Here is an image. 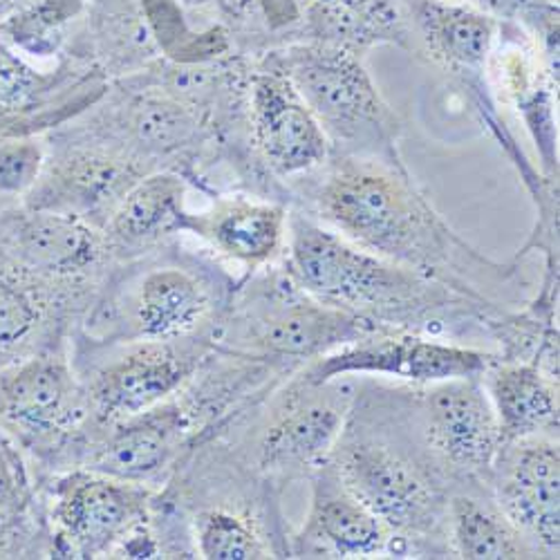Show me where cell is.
I'll list each match as a JSON object with an SVG mask.
<instances>
[{"label":"cell","mask_w":560,"mask_h":560,"mask_svg":"<svg viewBox=\"0 0 560 560\" xmlns=\"http://www.w3.org/2000/svg\"><path fill=\"white\" fill-rule=\"evenodd\" d=\"M0 415L27 433H63L88 415L85 393L63 357L27 359L0 377Z\"/></svg>","instance_id":"obj_17"},{"label":"cell","mask_w":560,"mask_h":560,"mask_svg":"<svg viewBox=\"0 0 560 560\" xmlns=\"http://www.w3.org/2000/svg\"><path fill=\"white\" fill-rule=\"evenodd\" d=\"M194 540L200 558L260 560L290 558L285 545L269 538L258 518L229 506H207L194 516Z\"/></svg>","instance_id":"obj_25"},{"label":"cell","mask_w":560,"mask_h":560,"mask_svg":"<svg viewBox=\"0 0 560 560\" xmlns=\"http://www.w3.org/2000/svg\"><path fill=\"white\" fill-rule=\"evenodd\" d=\"M495 357L498 352L487 348L386 328L325 354L303 365L299 372L316 384L339 377H382L410 386H427L459 377H480Z\"/></svg>","instance_id":"obj_8"},{"label":"cell","mask_w":560,"mask_h":560,"mask_svg":"<svg viewBox=\"0 0 560 560\" xmlns=\"http://www.w3.org/2000/svg\"><path fill=\"white\" fill-rule=\"evenodd\" d=\"M307 3H310V0H296V5H299V10H303V8L307 5Z\"/></svg>","instance_id":"obj_35"},{"label":"cell","mask_w":560,"mask_h":560,"mask_svg":"<svg viewBox=\"0 0 560 560\" xmlns=\"http://www.w3.org/2000/svg\"><path fill=\"white\" fill-rule=\"evenodd\" d=\"M36 5V0H0V25L25 14Z\"/></svg>","instance_id":"obj_33"},{"label":"cell","mask_w":560,"mask_h":560,"mask_svg":"<svg viewBox=\"0 0 560 560\" xmlns=\"http://www.w3.org/2000/svg\"><path fill=\"white\" fill-rule=\"evenodd\" d=\"M186 186L177 173L139 177L106 222V241L119 247H142L186 229Z\"/></svg>","instance_id":"obj_22"},{"label":"cell","mask_w":560,"mask_h":560,"mask_svg":"<svg viewBox=\"0 0 560 560\" xmlns=\"http://www.w3.org/2000/svg\"><path fill=\"white\" fill-rule=\"evenodd\" d=\"M504 444L558 438V375L534 361L495 357L480 375Z\"/></svg>","instance_id":"obj_20"},{"label":"cell","mask_w":560,"mask_h":560,"mask_svg":"<svg viewBox=\"0 0 560 560\" xmlns=\"http://www.w3.org/2000/svg\"><path fill=\"white\" fill-rule=\"evenodd\" d=\"M305 40L365 57L393 43L410 52L406 0H310L301 10Z\"/></svg>","instance_id":"obj_21"},{"label":"cell","mask_w":560,"mask_h":560,"mask_svg":"<svg viewBox=\"0 0 560 560\" xmlns=\"http://www.w3.org/2000/svg\"><path fill=\"white\" fill-rule=\"evenodd\" d=\"M126 341V348L106 361L85 388V408L102 429L147 412L191 384L205 359L207 343Z\"/></svg>","instance_id":"obj_10"},{"label":"cell","mask_w":560,"mask_h":560,"mask_svg":"<svg viewBox=\"0 0 560 560\" xmlns=\"http://www.w3.org/2000/svg\"><path fill=\"white\" fill-rule=\"evenodd\" d=\"M213 310V292L191 269L153 267L135 280L126 299L130 341H177L194 337Z\"/></svg>","instance_id":"obj_16"},{"label":"cell","mask_w":560,"mask_h":560,"mask_svg":"<svg viewBox=\"0 0 560 560\" xmlns=\"http://www.w3.org/2000/svg\"><path fill=\"white\" fill-rule=\"evenodd\" d=\"M271 55L328 137L332 155L401 160L404 124L363 57L314 40L290 43Z\"/></svg>","instance_id":"obj_4"},{"label":"cell","mask_w":560,"mask_h":560,"mask_svg":"<svg viewBox=\"0 0 560 560\" xmlns=\"http://www.w3.org/2000/svg\"><path fill=\"white\" fill-rule=\"evenodd\" d=\"M43 90V77L19 55L0 50V108L30 106Z\"/></svg>","instance_id":"obj_30"},{"label":"cell","mask_w":560,"mask_h":560,"mask_svg":"<svg viewBox=\"0 0 560 560\" xmlns=\"http://www.w3.org/2000/svg\"><path fill=\"white\" fill-rule=\"evenodd\" d=\"M328 459L390 529L395 558H453V489L415 427L410 384L384 388L359 377L346 429Z\"/></svg>","instance_id":"obj_3"},{"label":"cell","mask_w":560,"mask_h":560,"mask_svg":"<svg viewBox=\"0 0 560 560\" xmlns=\"http://www.w3.org/2000/svg\"><path fill=\"white\" fill-rule=\"evenodd\" d=\"M491 498L538 558L560 553V448L558 438L506 442L495 459Z\"/></svg>","instance_id":"obj_12"},{"label":"cell","mask_w":560,"mask_h":560,"mask_svg":"<svg viewBox=\"0 0 560 560\" xmlns=\"http://www.w3.org/2000/svg\"><path fill=\"white\" fill-rule=\"evenodd\" d=\"M453 558L516 560L538 558L527 538L498 509L489 491H455L448 498Z\"/></svg>","instance_id":"obj_23"},{"label":"cell","mask_w":560,"mask_h":560,"mask_svg":"<svg viewBox=\"0 0 560 560\" xmlns=\"http://www.w3.org/2000/svg\"><path fill=\"white\" fill-rule=\"evenodd\" d=\"M256 273L241 296L238 312V343L247 357L296 372L325 354L386 330V325L320 303L301 290L280 262Z\"/></svg>","instance_id":"obj_5"},{"label":"cell","mask_w":560,"mask_h":560,"mask_svg":"<svg viewBox=\"0 0 560 560\" xmlns=\"http://www.w3.org/2000/svg\"><path fill=\"white\" fill-rule=\"evenodd\" d=\"M247 113L254 147L283 179H301L332 158L328 137L269 52L249 74Z\"/></svg>","instance_id":"obj_11"},{"label":"cell","mask_w":560,"mask_h":560,"mask_svg":"<svg viewBox=\"0 0 560 560\" xmlns=\"http://www.w3.org/2000/svg\"><path fill=\"white\" fill-rule=\"evenodd\" d=\"M459 3H469V5H476V8H482V10L491 12L498 5V0H459Z\"/></svg>","instance_id":"obj_34"},{"label":"cell","mask_w":560,"mask_h":560,"mask_svg":"<svg viewBox=\"0 0 560 560\" xmlns=\"http://www.w3.org/2000/svg\"><path fill=\"white\" fill-rule=\"evenodd\" d=\"M280 265L301 290L325 305L386 328L455 343L482 348L480 341H493L495 323L511 312L365 252L296 209H290Z\"/></svg>","instance_id":"obj_2"},{"label":"cell","mask_w":560,"mask_h":560,"mask_svg":"<svg viewBox=\"0 0 560 560\" xmlns=\"http://www.w3.org/2000/svg\"><path fill=\"white\" fill-rule=\"evenodd\" d=\"M307 482L310 509L288 536L290 558H395L390 529L346 487L330 459Z\"/></svg>","instance_id":"obj_13"},{"label":"cell","mask_w":560,"mask_h":560,"mask_svg":"<svg viewBox=\"0 0 560 560\" xmlns=\"http://www.w3.org/2000/svg\"><path fill=\"white\" fill-rule=\"evenodd\" d=\"M191 412L177 393L147 412L104 429L83 469L147 487L162 480L194 431Z\"/></svg>","instance_id":"obj_14"},{"label":"cell","mask_w":560,"mask_h":560,"mask_svg":"<svg viewBox=\"0 0 560 560\" xmlns=\"http://www.w3.org/2000/svg\"><path fill=\"white\" fill-rule=\"evenodd\" d=\"M137 179L139 175L130 162L115 153H79L68 158L59 168V198L43 209L72 213L85 222H90V213L97 211H108L110 218L119 200Z\"/></svg>","instance_id":"obj_24"},{"label":"cell","mask_w":560,"mask_h":560,"mask_svg":"<svg viewBox=\"0 0 560 560\" xmlns=\"http://www.w3.org/2000/svg\"><path fill=\"white\" fill-rule=\"evenodd\" d=\"M45 151L32 137L0 139V194L21 196L38 182Z\"/></svg>","instance_id":"obj_29"},{"label":"cell","mask_w":560,"mask_h":560,"mask_svg":"<svg viewBox=\"0 0 560 560\" xmlns=\"http://www.w3.org/2000/svg\"><path fill=\"white\" fill-rule=\"evenodd\" d=\"M359 377L310 382L296 370L260 399L252 462L262 482L283 491L307 480L337 446Z\"/></svg>","instance_id":"obj_6"},{"label":"cell","mask_w":560,"mask_h":560,"mask_svg":"<svg viewBox=\"0 0 560 560\" xmlns=\"http://www.w3.org/2000/svg\"><path fill=\"white\" fill-rule=\"evenodd\" d=\"M16 474L8 455L0 448V504H8L16 498Z\"/></svg>","instance_id":"obj_32"},{"label":"cell","mask_w":560,"mask_h":560,"mask_svg":"<svg viewBox=\"0 0 560 560\" xmlns=\"http://www.w3.org/2000/svg\"><path fill=\"white\" fill-rule=\"evenodd\" d=\"M151 489L100 471L79 469L55 487L52 523L70 558L117 556L147 529Z\"/></svg>","instance_id":"obj_9"},{"label":"cell","mask_w":560,"mask_h":560,"mask_svg":"<svg viewBox=\"0 0 560 560\" xmlns=\"http://www.w3.org/2000/svg\"><path fill=\"white\" fill-rule=\"evenodd\" d=\"M132 130L149 149L168 151L189 142L198 130V121L179 100L147 97L132 110Z\"/></svg>","instance_id":"obj_26"},{"label":"cell","mask_w":560,"mask_h":560,"mask_svg":"<svg viewBox=\"0 0 560 560\" xmlns=\"http://www.w3.org/2000/svg\"><path fill=\"white\" fill-rule=\"evenodd\" d=\"M19 262L52 278H79L95 269L106 252L102 233L79 215L34 209L3 222Z\"/></svg>","instance_id":"obj_19"},{"label":"cell","mask_w":560,"mask_h":560,"mask_svg":"<svg viewBox=\"0 0 560 560\" xmlns=\"http://www.w3.org/2000/svg\"><path fill=\"white\" fill-rule=\"evenodd\" d=\"M410 52L464 79L489 70L500 38L495 14L459 0H406Z\"/></svg>","instance_id":"obj_15"},{"label":"cell","mask_w":560,"mask_h":560,"mask_svg":"<svg viewBox=\"0 0 560 560\" xmlns=\"http://www.w3.org/2000/svg\"><path fill=\"white\" fill-rule=\"evenodd\" d=\"M40 325L36 296L16 280L0 273V352L25 346Z\"/></svg>","instance_id":"obj_28"},{"label":"cell","mask_w":560,"mask_h":560,"mask_svg":"<svg viewBox=\"0 0 560 560\" xmlns=\"http://www.w3.org/2000/svg\"><path fill=\"white\" fill-rule=\"evenodd\" d=\"M155 3L151 10V23L168 57L179 63H205L226 50V43L220 34H191L186 25L173 14L171 0H147Z\"/></svg>","instance_id":"obj_27"},{"label":"cell","mask_w":560,"mask_h":560,"mask_svg":"<svg viewBox=\"0 0 560 560\" xmlns=\"http://www.w3.org/2000/svg\"><path fill=\"white\" fill-rule=\"evenodd\" d=\"M305 177H314L307 189L312 218L357 247L476 301L504 310L527 305L532 288L518 260L502 265L466 243L401 160L332 155Z\"/></svg>","instance_id":"obj_1"},{"label":"cell","mask_w":560,"mask_h":560,"mask_svg":"<svg viewBox=\"0 0 560 560\" xmlns=\"http://www.w3.org/2000/svg\"><path fill=\"white\" fill-rule=\"evenodd\" d=\"M269 25L273 27H290L296 21H301V10L296 0H258Z\"/></svg>","instance_id":"obj_31"},{"label":"cell","mask_w":560,"mask_h":560,"mask_svg":"<svg viewBox=\"0 0 560 560\" xmlns=\"http://www.w3.org/2000/svg\"><path fill=\"white\" fill-rule=\"evenodd\" d=\"M290 209L260 198L218 200L207 213L189 215L186 229L202 236L218 254L256 273L283 260Z\"/></svg>","instance_id":"obj_18"},{"label":"cell","mask_w":560,"mask_h":560,"mask_svg":"<svg viewBox=\"0 0 560 560\" xmlns=\"http://www.w3.org/2000/svg\"><path fill=\"white\" fill-rule=\"evenodd\" d=\"M410 406L415 427L453 493L489 491L504 440L482 380L410 386Z\"/></svg>","instance_id":"obj_7"}]
</instances>
